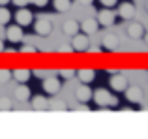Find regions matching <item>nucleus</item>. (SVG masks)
Masks as SVG:
<instances>
[{"label":"nucleus","mask_w":148,"mask_h":139,"mask_svg":"<svg viewBox=\"0 0 148 139\" xmlns=\"http://www.w3.org/2000/svg\"><path fill=\"white\" fill-rule=\"evenodd\" d=\"M6 38L11 41V43H19V41L25 38V34H23V26L21 25H10L6 28Z\"/></svg>","instance_id":"1"},{"label":"nucleus","mask_w":148,"mask_h":139,"mask_svg":"<svg viewBox=\"0 0 148 139\" xmlns=\"http://www.w3.org/2000/svg\"><path fill=\"white\" fill-rule=\"evenodd\" d=\"M15 21H17V25H21V26H28V25H32L34 15H32V11L26 10V8H19L17 13H15Z\"/></svg>","instance_id":"2"},{"label":"nucleus","mask_w":148,"mask_h":139,"mask_svg":"<svg viewBox=\"0 0 148 139\" xmlns=\"http://www.w3.org/2000/svg\"><path fill=\"white\" fill-rule=\"evenodd\" d=\"M71 47H73V51H86L88 49V34L77 32L71 40Z\"/></svg>","instance_id":"3"},{"label":"nucleus","mask_w":148,"mask_h":139,"mask_svg":"<svg viewBox=\"0 0 148 139\" xmlns=\"http://www.w3.org/2000/svg\"><path fill=\"white\" fill-rule=\"evenodd\" d=\"M114 19H116L114 11L109 10V8H105V10H101L98 13V23L101 26H112L114 25Z\"/></svg>","instance_id":"4"},{"label":"nucleus","mask_w":148,"mask_h":139,"mask_svg":"<svg viewBox=\"0 0 148 139\" xmlns=\"http://www.w3.org/2000/svg\"><path fill=\"white\" fill-rule=\"evenodd\" d=\"M60 79L58 77H45L43 79V90L47 92V94H56L58 90H60Z\"/></svg>","instance_id":"5"},{"label":"nucleus","mask_w":148,"mask_h":139,"mask_svg":"<svg viewBox=\"0 0 148 139\" xmlns=\"http://www.w3.org/2000/svg\"><path fill=\"white\" fill-rule=\"evenodd\" d=\"M109 85H111V88H112L114 92H124V90L127 88V79H126L124 75H118V73H116V75L111 77Z\"/></svg>","instance_id":"6"},{"label":"nucleus","mask_w":148,"mask_h":139,"mask_svg":"<svg viewBox=\"0 0 148 139\" xmlns=\"http://www.w3.org/2000/svg\"><path fill=\"white\" fill-rule=\"evenodd\" d=\"M109 98H111V94H109V90H105V88H98V90L92 92V100H94L99 107H107Z\"/></svg>","instance_id":"7"},{"label":"nucleus","mask_w":148,"mask_h":139,"mask_svg":"<svg viewBox=\"0 0 148 139\" xmlns=\"http://www.w3.org/2000/svg\"><path fill=\"white\" fill-rule=\"evenodd\" d=\"M75 96H77V100H79L81 103H88L92 100V88L88 87L86 83H83L79 88L75 90Z\"/></svg>","instance_id":"8"},{"label":"nucleus","mask_w":148,"mask_h":139,"mask_svg":"<svg viewBox=\"0 0 148 139\" xmlns=\"http://www.w3.org/2000/svg\"><path fill=\"white\" fill-rule=\"evenodd\" d=\"M124 92H126L127 102H131V103H141L143 102V90L139 87H127Z\"/></svg>","instance_id":"9"},{"label":"nucleus","mask_w":148,"mask_h":139,"mask_svg":"<svg viewBox=\"0 0 148 139\" xmlns=\"http://www.w3.org/2000/svg\"><path fill=\"white\" fill-rule=\"evenodd\" d=\"M81 25V30H83L84 34H96L98 32V28H99V23H98V19H84L83 23H79Z\"/></svg>","instance_id":"10"},{"label":"nucleus","mask_w":148,"mask_h":139,"mask_svg":"<svg viewBox=\"0 0 148 139\" xmlns=\"http://www.w3.org/2000/svg\"><path fill=\"white\" fill-rule=\"evenodd\" d=\"M34 28H36V34H40L41 38L49 36V34L53 32V25H51V21H47V19H40Z\"/></svg>","instance_id":"11"},{"label":"nucleus","mask_w":148,"mask_h":139,"mask_svg":"<svg viewBox=\"0 0 148 139\" xmlns=\"http://www.w3.org/2000/svg\"><path fill=\"white\" fill-rule=\"evenodd\" d=\"M127 36L133 38V40L143 38L145 36V26H143L141 23H130V26H127Z\"/></svg>","instance_id":"12"},{"label":"nucleus","mask_w":148,"mask_h":139,"mask_svg":"<svg viewBox=\"0 0 148 139\" xmlns=\"http://www.w3.org/2000/svg\"><path fill=\"white\" fill-rule=\"evenodd\" d=\"M118 15L122 19H131L135 15V6L131 2H122L118 8Z\"/></svg>","instance_id":"13"},{"label":"nucleus","mask_w":148,"mask_h":139,"mask_svg":"<svg viewBox=\"0 0 148 139\" xmlns=\"http://www.w3.org/2000/svg\"><path fill=\"white\" fill-rule=\"evenodd\" d=\"M30 70H26V68H17V70H13L11 72V77H13L17 83H26V81L30 79Z\"/></svg>","instance_id":"14"},{"label":"nucleus","mask_w":148,"mask_h":139,"mask_svg":"<svg viewBox=\"0 0 148 139\" xmlns=\"http://www.w3.org/2000/svg\"><path fill=\"white\" fill-rule=\"evenodd\" d=\"M62 30H64L66 36H71V38H73V36H75V34L81 30V25H79L77 21H73V19H69V21H66V23H64Z\"/></svg>","instance_id":"15"},{"label":"nucleus","mask_w":148,"mask_h":139,"mask_svg":"<svg viewBox=\"0 0 148 139\" xmlns=\"http://www.w3.org/2000/svg\"><path fill=\"white\" fill-rule=\"evenodd\" d=\"M75 75L79 77L81 83H86V85H88V83H92V81H94L96 72H94V70H90V68H83V70H79Z\"/></svg>","instance_id":"16"},{"label":"nucleus","mask_w":148,"mask_h":139,"mask_svg":"<svg viewBox=\"0 0 148 139\" xmlns=\"http://www.w3.org/2000/svg\"><path fill=\"white\" fill-rule=\"evenodd\" d=\"M15 98L21 100V102H25V100H30V88L26 87L25 83H21L17 88H15Z\"/></svg>","instance_id":"17"},{"label":"nucleus","mask_w":148,"mask_h":139,"mask_svg":"<svg viewBox=\"0 0 148 139\" xmlns=\"http://www.w3.org/2000/svg\"><path fill=\"white\" fill-rule=\"evenodd\" d=\"M103 47L109 49V51L116 49V47H118V38H116L114 34H105V36H103Z\"/></svg>","instance_id":"18"},{"label":"nucleus","mask_w":148,"mask_h":139,"mask_svg":"<svg viewBox=\"0 0 148 139\" xmlns=\"http://www.w3.org/2000/svg\"><path fill=\"white\" fill-rule=\"evenodd\" d=\"M53 6L58 13H66V11L71 8V2H69V0H53Z\"/></svg>","instance_id":"19"},{"label":"nucleus","mask_w":148,"mask_h":139,"mask_svg":"<svg viewBox=\"0 0 148 139\" xmlns=\"http://www.w3.org/2000/svg\"><path fill=\"white\" fill-rule=\"evenodd\" d=\"M32 100V107L34 109H47L49 107V102L43 98V96H34V98H30Z\"/></svg>","instance_id":"20"},{"label":"nucleus","mask_w":148,"mask_h":139,"mask_svg":"<svg viewBox=\"0 0 148 139\" xmlns=\"http://www.w3.org/2000/svg\"><path fill=\"white\" fill-rule=\"evenodd\" d=\"M10 19H11V13L6 10V8L0 6V25H6V23H10Z\"/></svg>","instance_id":"21"},{"label":"nucleus","mask_w":148,"mask_h":139,"mask_svg":"<svg viewBox=\"0 0 148 139\" xmlns=\"http://www.w3.org/2000/svg\"><path fill=\"white\" fill-rule=\"evenodd\" d=\"M11 107H13V103L10 98H0V111H10Z\"/></svg>","instance_id":"22"},{"label":"nucleus","mask_w":148,"mask_h":139,"mask_svg":"<svg viewBox=\"0 0 148 139\" xmlns=\"http://www.w3.org/2000/svg\"><path fill=\"white\" fill-rule=\"evenodd\" d=\"M11 79V72L6 68H0V83H8Z\"/></svg>","instance_id":"23"},{"label":"nucleus","mask_w":148,"mask_h":139,"mask_svg":"<svg viewBox=\"0 0 148 139\" xmlns=\"http://www.w3.org/2000/svg\"><path fill=\"white\" fill-rule=\"evenodd\" d=\"M49 107L51 109H58V111H62V109H66V103L64 102H60V100H53V102H49Z\"/></svg>","instance_id":"24"},{"label":"nucleus","mask_w":148,"mask_h":139,"mask_svg":"<svg viewBox=\"0 0 148 139\" xmlns=\"http://www.w3.org/2000/svg\"><path fill=\"white\" fill-rule=\"evenodd\" d=\"M19 53H23V55H34V53H36V47H34V45H23Z\"/></svg>","instance_id":"25"},{"label":"nucleus","mask_w":148,"mask_h":139,"mask_svg":"<svg viewBox=\"0 0 148 139\" xmlns=\"http://www.w3.org/2000/svg\"><path fill=\"white\" fill-rule=\"evenodd\" d=\"M60 77H64V79H73V77H75V72H73V70H60Z\"/></svg>","instance_id":"26"},{"label":"nucleus","mask_w":148,"mask_h":139,"mask_svg":"<svg viewBox=\"0 0 148 139\" xmlns=\"http://www.w3.org/2000/svg\"><path fill=\"white\" fill-rule=\"evenodd\" d=\"M11 2H13L17 8H26L30 4V0H11Z\"/></svg>","instance_id":"27"},{"label":"nucleus","mask_w":148,"mask_h":139,"mask_svg":"<svg viewBox=\"0 0 148 139\" xmlns=\"http://www.w3.org/2000/svg\"><path fill=\"white\" fill-rule=\"evenodd\" d=\"M107 107H118V98L111 94V98H109V103H107Z\"/></svg>","instance_id":"28"},{"label":"nucleus","mask_w":148,"mask_h":139,"mask_svg":"<svg viewBox=\"0 0 148 139\" xmlns=\"http://www.w3.org/2000/svg\"><path fill=\"white\" fill-rule=\"evenodd\" d=\"M99 2H101V6H105V8H112V6H116L118 0H99Z\"/></svg>","instance_id":"29"},{"label":"nucleus","mask_w":148,"mask_h":139,"mask_svg":"<svg viewBox=\"0 0 148 139\" xmlns=\"http://www.w3.org/2000/svg\"><path fill=\"white\" fill-rule=\"evenodd\" d=\"M30 2H32L34 6H38V8H45L49 4V0H30Z\"/></svg>","instance_id":"30"},{"label":"nucleus","mask_w":148,"mask_h":139,"mask_svg":"<svg viewBox=\"0 0 148 139\" xmlns=\"http://www.w3.org/2000/svg\"><path fill=\"white\" fill-rule=\"evenodd\" d=\"M34 75L40 77V79H45V77H47V72H45V70H34Z\"/></svg>","instance_id":"31"},{"label":"nucleus","mask_w":148,"mask_h":139,"mask_svg":"<svg viewBox=\"0 0 148 139\" xmlns=\"http://www.w3.org/2000/svg\"><path fill=\"white\" fill-rule=\"evenodd\" d=\"M58 51H60V53H73V47H71V45H62Z\"/></svg>","instance_id":"32"},{"label":"nucleus","mask_w":148,"mask_h":139,"mask_svg":"<svg viewBox=\"0 0 148 139\" xmlns=\"http://www.w3.org/2000/svg\"><path fill=\"white\" fill-rule=\"evenodd\" d=\"M88 53H90V55H99L101 47H90V49H88Z\"/></svg>","instance_id":"33"},{"label":"nucleus","mask_w":148,"mask_h":139,"mask_svg":"<svg viewBox=\"0 0 148 139\" xmlns=\"http://www.w3.org/2000/svg\"><path fill=\"white\" fill-rule=\"evenodd\" d=\"M79 2H81V4H92L94 0H79Z\"/></svg>","instance_id":"34"},{"label":"nucleus","mask_w":148,"mask_h":139,"mask_svg":"<svg viewBox=\"0 0 148 139\" xmlns=\"http://www.w3.org/2000/svg\"><path fill=\"white\" fill-rule=\"evenodd\" d=\"M8 2H10V0H0V6H6Z\"/></svg>","instance_id":"35"},{"label":"nucleus","mask_w":148,"mask_h":139,"mask_svg":"<svg viewBox=\"0 0 148 139\" xmlns=\"http://www.w3.org/2000/svg\"><path fill=\"white\" fill-rule=\"evenodd\" d=\"M0 53H4V43H2V40H0Z\"/></svg>","instance_id":"36"},{"label":"nucleus","mask_w":148,"mask_h":139,"mask_svg":"<svg viewBox=\"0 0 148 139\" xmlns=\"http://www.w3.org/2000/svg\"><path fill=\"white\" fill-rule=\"evenodd\" d=\"M145 38V41H146V45H148V32H146V36H143Z\"/></svg>","instance_id":"37"},{"label":"nucleus","mask_w":148,"mask_h":139,"mask_svg":"<svg viewBox=\"0 0 148 139\" xmlns=\"http://www.w3.org/2000/svg\"><path fill=\"white\" fill-rule=\"evenodd\" d=\"M146 11H148V2H146Z\"/></svg>","instance_id":"38"}]
</instances>
